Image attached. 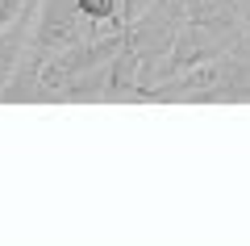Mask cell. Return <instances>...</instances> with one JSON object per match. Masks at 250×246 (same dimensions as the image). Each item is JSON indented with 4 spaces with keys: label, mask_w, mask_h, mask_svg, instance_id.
<instances>
[{
    "label": "cell",
    "mask_w": 250,
    "mask_h": 246,
    "mask_svg": "<svg viewBox=\"0 0 250 246\" xmlns=\"http://www.w3.org/2000/svg\"><path fill=\"white\" fill-rule=\"evenodd\" d=\"M38 4H42V0H25V9H21L17 17L9 21V25L0 29V92H4V84L13 79L17 63L25 59V50H29L34 21H38Z\"/></svg>",
    "instance_id": "cell-2"
},
{
    "label": "cell",
    "mask_w": 250,
    "mask_h": 246,
    "mask_svg": "<svg viewBox=\"0 0 250 246\" xmlns=\"http://www.w3.org/2000/svg\"><path fill=\"white\" fill-rule=\"evenodd\" d=\"M80 13L92 21V25H108V29H125V17H121V4L117 0H75Z\"/></svg>",
    "instance_id": "cell-4"
},
{
    "label": "cell",
    "mask_w": 250,
    "mask_h": 246,
    "mask_svg": "<svg viewBox=\"0 0 250 246\" xmlns=\"http://www.w3.org/2000/svg\"><path fill=\"white\" fill-rule=\"evenodd\" d=\"M96 34L88 17L80 13L75 0H42L38 4V21H34V38H29V50L50 59V54L67 50V46L83 42V38Z\"/></svg>",
    "instance_id": "cell-1"
},
{
    "label": "cell",
    "mask_w": 250,
    "mask_h": 246,
    "mask_svg": "<svg viewBox=\"0 0 250 246\" xmlns=\"http://www.w3.org/2000/svg\"><path fill=\"white\" fill-rule=\"evenodd\" d=\"M108 63H113V59H108ZM108 63H100V67L75 75L54 100H108Z\"/></svg>",
    "instance_id": "cell-3"
}]
</instances>
